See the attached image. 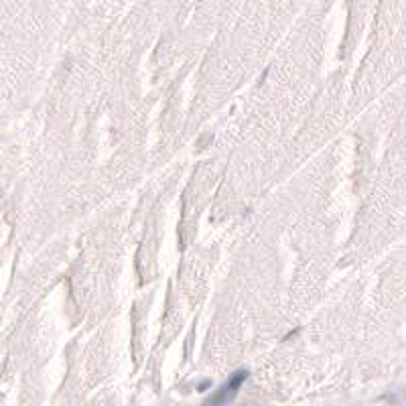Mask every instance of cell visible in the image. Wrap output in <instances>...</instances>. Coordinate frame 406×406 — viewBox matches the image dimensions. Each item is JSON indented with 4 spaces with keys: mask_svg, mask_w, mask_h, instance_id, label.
<instances>
[{
    "mask_svg": "<svg viewBox=\"0 0 406 406\" xmlns=\"http://www.w3.org/2000/svg\"><path fill=\"white\" fill-rule=\"evenodd\" d=\"M244 380H246V372H238L236 376H233L232 380L211 398V402L207 406H220V404H226V402H230V398H232L233 394L238 392V388L244 384Z\"/></svg>",
    "mask_w": 406,
    "mask_h": 406,
    "instance_id": "cell-1",
    "label": "cell"
}]
</instances>
